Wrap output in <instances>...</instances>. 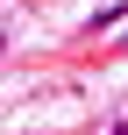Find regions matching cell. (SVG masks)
I'll use <instances>...</instances> for the list:
<instances>
[{
	"label": "cell",
	"mask_w": 128,
	"mask_h": 135,
	"mask_svg": "<svg viewBox=\"0 0 128 135\" xmlns=\"http://www.w3.org/2000/svg\"><path fill=\"white\" fill-rule=\"evenodd\" d=\"M107 135H128V121H121V128H107Z\"/></svg>",
	"instance_id": "6da1fadb"
}]
</instances>
